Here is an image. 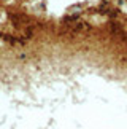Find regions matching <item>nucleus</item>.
I'll return each instance as SVG.
<instances>
[{
    "label": "nucleus",
    "mask_w": 127,
    "mask_h": 129,
    "mask_svg": "<svg viewBox=\"0 0 127 129\" xmlns=\"http://www.w3.org/2000/svg\"><path fill=\"white\" fill-rule=\"evenodd\" d=\"M110 30L111 34H118L121 30V26H119V22H116V21H111L110 22Z\"/></svg>",
    "instance_id": "f257e3e1"
}]
</instances>
